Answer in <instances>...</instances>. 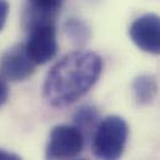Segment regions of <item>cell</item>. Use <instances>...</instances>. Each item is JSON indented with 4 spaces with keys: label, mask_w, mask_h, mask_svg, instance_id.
<instances>
[{
    "label": "cell",
    "mask_w": 160,
    "mask_h": 160,
    "mask_svg": "<svg viewBox=\"0 0 160 160\" xmlns=\"http://www.w3.org/2000/svg\"><path fill=\"white\" fill-rule=\"evenodd\" d=\"M85 138L74 125H56L49 135L45 156L48 159H74L85 146Z\"/></svg>",
    "instance_id": "cell-4"
},
{
    "label": "cell",
    "mask_w": 160,
    "mask_h": 160,
    "mask_svg": "<svg viewBox=\"0 0 160 160\" xmlns=\"http://www.w3.org/2000/svg\"><path fill=\"white\" fill-rule=\"evenodd\" d=\"M64 0H26L22 14L25 29L39 22H55Z\"/></svg>",
    "instance_id": "cell-7"
},
{
    "label": "cell",
    "mask_w": 160,
    "mask_h": 160,
    "mask_svg": "<svg viewBox=\"0 0 160 160\" xmlns=\"http://www.w3.org/2000/svg\"><path fill=\"white\" fill-rule=\"evenodd\" d=\"M100 121V112L92 105H82L80 106L74 116H72V125L80 130L85 140L88 138L91 139V135Z\"/></svg>",
    "instance_id": "cell-8"
},
{
    "label": "cell",
    "mask_w": 160,
    "mask_h": 160,
    "mask_svg": "<svg viewBox=\"0 0 160 160\" xmlns=\"http://www.w3.org/2000/svg\"><path fill=\"white\" fill-rule=\"evenodd\" d=\"M101 58L88 50H76L60 59L48 72L42 94L52 108H64L84 96L98 81Z\"/></svg>",
    "instance_id": "cell-1"
},
{
    "label": "cell",
    "mask_w": 160,
    "mask_h": 160,
    "mask_svg": "<svg viewBox=\"0 0 160 160\" xmlns=\"http://www.w3.org/2000/svg\"><path fill=\"white\" fill-rule=\"evenodd\" d=\"M129 126L126 121L110 115L99 121L91 135V149L96 158L104 160L119 159L128 142Z\"/></svg>",
    "instance_id": "cell-2"
},
{
    "label": "cell",
    "mask_w": 160,
    "mask_h": 160,
    "mask_svg": "<svg viewBox=\"0 0 160 160\" xmlns=\"http://www.w3.org/2000/svg\"><path fill=\"white\" fill-rule=\"evenodd\" d=\"M65 31L66 35L75 42V44H84L89 39V28L86 24L79 19H69L65 22Z\"/></svg>",
    "instance_id": "cell-10"
},
{
    "label": "cell",
    "mask_w": 160,
    "mask_h": 160,
    "mask_svg": "<svg viewBox=\"0 0 160 160\" xmlns=\"http://www.w3.org/2000/svg\"><path fill=\"white\" fill-rule=\"evenodd\" d=\"M36 64L29 58L24 44L8 49L0 58V75L9 81H24L35 71Z\"/></svg>",
    "instance_id": "cell-6"
},
{
    "label": "cell",
    "mask_w": 160,
    "mask_h": 160,
    "mask_svg": "<svg viewBox=\"0 0 160 160\" xmlns=\"http://www.w3.org/2000/svg\"><path fill=\"white\" fill-rule=\"evenodd\" d=\"M129 35L140 50L154 55L159 54L160 19L156 14H145L135 19L129 28Z\"/></svg>",
    "instance_id": "cell-5"
},
{
    "label": "cell",
    "mask_w": 160,
    "mask_h": 160,
    "mask_svg": "<svg viewBox=\"0 0 160 160\" xmlns=\"http://www.w3.org/2000/svg\"><path fill=\"white\" fill-rule=\"evenodd\" d=\"M26 30L29 34L24 48L36 65H42L56 56L58 40L55 22H39Z\"/></svg>",
    "instance_id": "cell-3"
},
{
    "label": "cell",
    "mask_w": 160,
    "mask_h": 160,
    "mask_svg": "<svg viewBox=\"0 0 160 160\" xmlns=\"http://www.w3.org/2000/svg\"><path fill=\"white\" fill-rule=\"evenodd\" d=\"M0 159L1 160H8V159H20L18 155L12 154V152H9L4 149H0Z\"/></svg>",
    "instance_id": "cell-13"
},
{
    "label": "cell",
    "mask_w": 160,
    "mask_h": 160,
    "mask_svg": "<svg viewBox=\"0 0 160 160\" xmlns=\"http://www.w3.org/2000/svg\"><path fill=\"white\" fill-rule=\"evenodd\" d=\"M132 92L138 104L149 105L151 104L158 94V82L154 75L142 74L134 79L132 81Z\"/></svg>",
    "instance_id": "cell-9"
},
{
    "label": "cell",
    "mask_w": 160,
    "mask_h": 160,
    "mask_svg": "<svg viewBox=\"0 0 160 160\" xmlns=\"http://www.w3.org/2000/svg\"><path fill=\"white\" fill-rule=\"evenodd\" d=\"M9 14V4L6 0H0V31L4 28Z\"/></svg>",
    "instance_id": "cell-11"
},
{
    "label": "cell",
    "mask_w": 160,
    "mask_h": 160,
    "mask_svg": "<svg viewBox=\"0 0 160 160\" xmlns=\"http://www.w3.org/2000/svg\"><path fill=\"white\" fill-rule=\"evenodd\" d=\"M9 98V88L5 79L0 75V106H2Z\"/></svg>",
    "instance_id": "cell-12"
}]
</instances>
